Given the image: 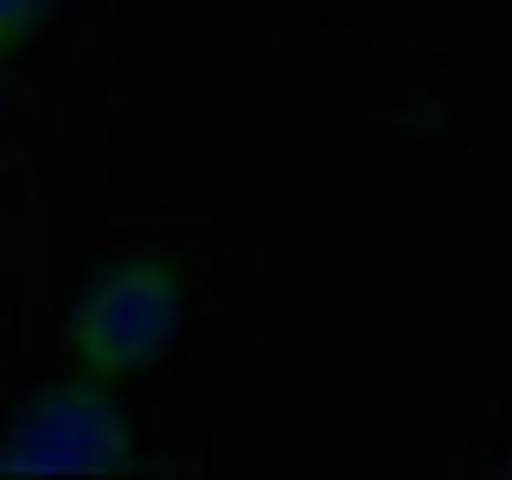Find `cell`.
<instances>
[{"instance_id": "3957f363", "label": "cell", "mask_w": 512, "mask_h": 480, "mask_svg": "<svg viewBox=\"0 0 512 480\" xmlns=\"http://www.w3.org/2000/svg\"><path fill=\"white\" fill-rule=\"evenodd\" d=\"M52 7V0H0V39H20V32H32V20Z\"/></svg>"}, {"instance_id": "6da1fadb", "label": "cell", "mask_w": 512, "mask_h": 480, "mask_svg": "<svg viewBox=\"0 0 512 480\" xmlns=\"http://www.w3.org/2000/svg\"><path fill=\"white\" fill-rule=\"evenodd\" d=\"M77 333H84L90 359L116 365V372L154 365L160 352H173V340L186 333V288L160 263H128L84 301Z\"/></svg>"}, {"instance_id": "7a4b0ae2", "label": "cell", "mask_w": 512, "mask_h": 480, "mask_svg": "<svg viewBox=\"0 0 512 480\" xmlns=\"http://www.w3.org/2000/svg\"><path fill=\"white\" fill-rule=\"evenodd\" d=\"M13 442V468H103L122 455V416L96 391H52Z\"/></svg>"}]
</instances>
